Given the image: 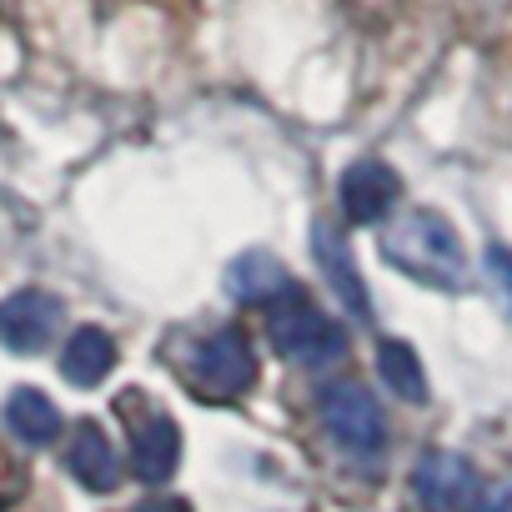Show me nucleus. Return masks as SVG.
Here are the masks:
<instances>
[{
	"instance_id": "15",
	"label": "nucleus",
	"mask_w": 512,
	"mask_h": 512,
	"mask_svg": "<svg viewBox=\"0 0 512 512\" xmlns=\"http://www.w3.org/2000/svg\"><path fill=\"white\" fill-rule=\"evenodd\" d=\"M487 277H492V292L502 297V307L512 317V251L507 246H487Z\"/></svg>"
},
{
	"instance_id": "6",
	"label": "nucleus",
	"mask_w": 512,
	"mask_h": 512,
	"mask_svg": "<svg viewBox=\"0 0 512 512\" xmlns=\"http://www.w3.org/2000/svg\"><path fill=\"white\" fill-rule=\"evenodd\" d=\"M272 347L287 357V362H302V367H322V362H337L347 357V327L312 312V307H292V312H277L272 317Z\"/></svg>"
},
{
	"instance_id": "17",
	"label": "nucleus",
	"mask_w": 512,
	"mask_h": 512,
	"mask_svg": "<svg viewBox=\"0 0 512 512\" xmlns=\"http://www.w3.org/2000/svg\"><path fill=\"white\" fill-rule=\"evenodd\" d=\"M136 512H191L181 497H156V502H146V507H136Z\"/></svg>"
},
{
	"instance_id": "16",
	"label": "nucleus",
	"mask_w": 512,
	"mask_h": 512,
	"mask_svg": "<svg viewBox=\"0 0 512 512\" xmlns=\"http://www.w3.org/2000/svg\"><path fill=\"white\" fill-rule=\"evenodd\" d=\"M477 512H512V482H492V487H482Z\"/></svg>"
},
{
	"instance_id": "12",
	"label": "nucleus",
	"mask_w": 512,
	"mask_h": 512,
	"mask_svg": "<svg viewBox=\"0 0 512 512\" xmlns=\"http://www.w3.org/2000/svg\"><path fill=\"white\" fill-rule=\"evenodd\" d=\"M6 427H11L21 442H31V447H51L66 422H61V407H56L41 387H16V392L6 397Z\"/></svg>"
},
{
	"instance_id": "11",
	"label": "nucleus",
	"mask_w": 512,
	"mask_h": 512,
	"mask_svg": "<svg viewBox=\"0 0 512 512\" xmlns=\"http://www.w3.org/2000/svg\"><path fill=\"white\" fill-rule=\"evenodd\" d=\"M116 367V342L101 327H76L71 342L61 347V377L71 387H101Z\"/></svg>"
},
{
	"instance_id": "5",
	"label": "nucleus",
	"mask_w": 512,
	"mask_h": 512,
	"mask_svg": "<svg viewBox=\"0 0 512 512\" xmlns=\"http://www.w3.org/2000/svg\"><path fill=\"white\" fill-rule=\"evenodd\" d=\"M412 492H417L422 512H477L482 477L462 452H427L412 467Z\"/></svg>"
},
{
	"instance_id": "3",
	"label": "nucleus",
	"mask_w": 512,
	"mask_h": 512,
	"mask_svg": "<svg viewBox=\"0 0 512 512\" xmlns=\"http://www.w3.org/2000/svg\"><path fill=\"white\" fill-rule=\"evenodd\" d=\"M251 382H256V352H251L241 327H221L216 337L201 342V352H196V387L211 402H236L241 392H251Z\"/></svg>"
},
{
	"instance_id": "14",
	"label": "nucleus",
	"mask_w": 512,
	"mask_h": 512,
	"mask_svg": "<svg viewBox=\"0 0 512 512\" xmlns=\"http://www.w3.org/2000/svg\"><path fill=\"white\" fill-rule=\"evenodd\" d=\"M377 372H382V382H387L402 402H427V372H422V357H417L407 342L387 337V342L377 347Z\"/></svg>"
},
{
	"instance_id": "13",
	"label": "nucleus",
	"mask_w": 512,
	"mask_h": 512,
	"mask_svg": "<svg viewBox=\"0 0 512 512\" xmlns=\"http://www.w3.org/2000/svg\"><path fill=\"white\" fill-rule=\"evenodd\" d=\"M71 472L86 492H111L116 487V452H111V437L101 432V422H81L76 442H71Z\"/></svg>"
},
{
	"instance_id": "2",
	"label": "nucleus",
	"mask_w": 512,
	"mask_h": 512,
	"mask_svg": "<svg viewBox=\"0 0 512 512\" xmlns=\"http://www.w3.org/2000/svg\"><path fill=\"white\" fill-rule=\"evenodd\" d=\"M322 427L352 457H377L382 452V437H387L382 407H377V397L362 382H332L322 392Z\"/></svg>"
},
{
	"instance_id": "8",
	"label": "nucleus",
	"mask_w": 512,
	"mask_h": 512,
	"mask_svg": "<svg viewBox=\"0 0 512 512\" xmlns=\"http://www.w3.org/2000/svg\"><path fill=\"white\" fill-rule=\"evenodd\" d=\"M312 256H317V267H322L332 297H337L352 317L367 322V317H372V297H367V287H362V272H357V262H352V246H347L342 226L317 221V226H312Z\"/></svg>"
},
{
	"instance_id": "1",
	"label": "nucleus",
	"mask_w": 512,
	"mask_h": 512,
	"mask_svg": "<svg viewBox=\"0 0 512 512\" xmlns=\"http://www.w3.org/2000/svg\"><path fill=\"white\" fill-rule=\"evenodd\" d=\"M382 256L402 277H412L422 287H437V292H457L467 282V251H462L452 221L432 206L402 211L382 231Z\"/></svg>"
},
{
	"instance_id": "4",
	"label": "nucleus",
	"mask_w": 512,
	"mask_h": 512,
	"mask_svg": "<svg viewBox=\"0 0 512 512\" xmlns=\"http://www.w3.org/2000/svg\"><path fill=\"white\" fill-rule=\"evenodd\" d=\"M66 322V307L56 292H41V287H21L0 302V347H11L16 357H31V352H46L56 342Z\"/></svg>"
},
{
	"instance_id": "10",
	"label": "nucleus",
	"mask_w": 512,
	"mask_h": 512,
	"mask_svg": "<svg viewBox=\"0 0 512 512\" xmlns=\"http://www.w3.org/2000/svg\"><path fill=\"white\" fill-rule=\"evenodd\" d=\"M181 462V427L166 412H151L131 437V472L141 482H166Z\"/></svg>"
},
{
	"instance_id": "9",
	"label": "nucleus",
	"mask_w": 512,
	"mask_h": 512,
	"mask_svg": "<svg viewBox=\"0 0 512 512\" xmlns=\"http://www.w3.org/2000/svg\"><path fill=\"white\" fill-rule=\"evenodd\" d=\"M292 292H297V282L272 251H241L226 267V297L241 307H267V302L292 297Z\"/></svg>"
},
{
	"instance_id": "7",
	"label": "nucleus",
	"mask_w": 512,
	"mask_h": 512,
	"mask_svg": "<svg viewBox=\"0 0 512 512\" xmlns=\"http://www.w3.org/2000/svg\"><path fill=\"white\" fill-rule=\"evenodd\" d=\"M337 201H342V216L352 226H377L397 201H402V176L382 161V156H362L342 171L337 181Z\"/></svg>"
}]
</instances>
